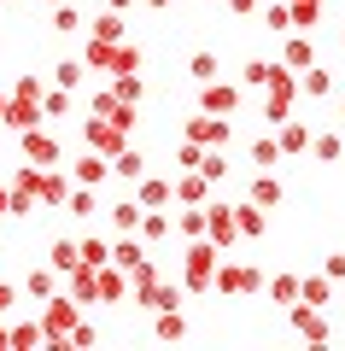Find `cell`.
Returning <instances> with one entry per match:
<instances>
[{"mask_svg": "<svg viewBox=\"0 0 345 351\" xmlns=\"http://www.w3.org/2000/svg\"><path fill=\"white\" fill-rule=\"evenodd\" d=\"M182 281H187V293H205L211 281H217V246H211V240H193V246H187Z\"/></svg>", "mask_w": 345, "mask_h": 351, "instance_id": "cell-1", "label": "cell"}, {"mask_svg": "<svg viewBox=\"0 0 345 351\" xmlns=\"http://www.w3.org/2000/svg\"><path fill=\"white\" fill-rule=\"evenodd\" d=\"M187 135H193L199 147H228V141H235V129H228V117L199 112V117H187Z\"/></svg>", "mask_w": 345, "mask_h": 351, "instance_id": "cell-2", "label": "cell"}, {"mask_svg": "<svg viewBox=\"0 0 345 351\" xmlns=\"http://www.w3.org/2000/svg\"><path fill=\"white\" fill-rule=\"evenodd\" d=\"M41 328H47V339H71L76 334V299H47Z\"/></svg>", "mask_w": 345, "mask_h": 351, "instance_id": "cell-3", "label": "cell"}, {"mask_svg": "<svg viewBox=\"0 0 345 351\" xmlns=\"http://www.w3.org/2000/svg\"><path fill=\"white\" fill-rule=\"evenodd\" d=\"M235 106H240V88H235V82H199V112L228 117Z\"/></svg>", "mask_w": 345, "mask_h": 351, "instance_id": "cell-4", "label": "cell"}, {"mask_svg": "<svg viewBox=\"0 0 345 351\" xmlns=\"http://www.w3.org/2000/svg\"><path fill=\"white\" fill-rule=\"evenodd\" d=\"M135 299H141V311H176V304H182V287H170V281H141L135 287Z\"/></svg>", "mask_w": 345, "mask_h": 351, "instance_id": "cell-5", "label": "cell"}, {"mask_svg": "<svg viewBox=\"0 0 345 351\" xmlns=\"http://www.w3.org/2000/svg\"><path fill=\"white\" fill-rule=\"evenodd\" d=\"M217 293H258V269H246V263H217Z\"/></svg>", "mask_w": 345, "mask_h": 351, "instance_id": "cell-6", "label": "cell"}, {"mask_svg": "<svg viewBox=\"0 0 345 351\" xmlns=\"http://www.w3.org/2000/svg\"><path fill=\"white\" fill-rule=\"evenodd\" d=\"M205 234L217 240V246H228V240L240 234V223H235V211H228V205H205Z\"/></svg>", "mask_w": 345, "mask_h": 351, "instance_id": "cell-7", "label": "cell"}, {"mask_svg": "<svg viewBox=\"0 0 345 351\" xmlns=\"http://www.w3.org/2000/svg\"><path fill=\"white\" fill-rule=\"evenodd\" d=\"M176 199V182H164V176H141V205L147 211H158V205Z\"/></svg>", "mask_w": 345, "mask_h": 351, "instance_id": "cell-8", "label": "cell"}, {"mask_svg": "<svg viewBox=\"0 0 345 351\" xmlns=\"http://www.w3.org/2000/svg\"><path fill=\"white\" fill-rule=\"evenodd\" d=\"M176 199H187V205H205V199H211V176H205V170H187L182 182H176Z\"/></svg>", "mask_w": 345, "mask_h": 351, "instance_id": "cell-9", "label": "cell"}, {"mask_svg": "<svg viewBox=\"0 0 345 351\" xmlns=\"http://www.w3.org/2000/svg\"><path fill=\"white\" fill-rule=\"evenodd\" d=\"M71 176L94 188V182H106V176H111V158H106V152H88V158H76V164H71Z\"/></svg>", "mask_w": 345, "mask_h": 351, "instance_id": "cell-10", "label": "cell"}, {"mask_svg": "<svg viewBox=\"0 0 345 351\" xmlns=\"http://www.w3.org/2000/svg\"><path fill=\"white\" fill-rule=\"evenodd\" d=\"M24 152H29V164H53L59 158V141L41 135V129H24Z\"/></svg>", "mask_w": 345, "mask_h": 351, "instance_id": "cell-11", "label": "cell"}, {"mask_svg": "<svg viewBox=\"0 0 345 351\" xmlns=\"http://www.w3.org/2000/svg\"><path fill=\"white\" fill-rule=\"evenodd\" d=\"M141 217H147V205H141V199H117V205H111V228H117V234L141 228Z\"/></svg>", "mask_w": 345, "mask_h": 351, "instance_id": "cell-12", "label": "cell"}, {"mask_svg": "<svg viewBox=\"0 0 345 351\" xmlns=\"http://www.w3.org/2000/svg\"><path fill=\"white\" fill-rule=\"evenodd\" d=\"M111 176H123V182H141V176H147V158H141L135 147H123L117 158H111Z\"/></svg>", "mask_w": 345, "mask_h": 351, "instance_id": "cell-13", "label": "cell"}, {"mask_svg": "<svg viewBox=\"0 0 345 351\" xmlns=\"http://www.w3.org/2000/svg\"><path fill=\"white\" fill-rule=\"evenodd\" d=\"M298 299L305 304H328L333 299V276H305L298 281Z\"/></svg>", "mask_w": 345, "mask_h": 351, "instance_id": "cell-14", "label": "cell"}, {"mask_svg": "<svg viewBox=\"0 0 345 351\" xmlns=\"http://www.w3.org/2000/svg\"><path fill=\"white\" fill-rule=\"evenodd\" d=\"M111 263H117V269H141V263H147V246H141V240H117V246H111Z\"/></svg>", "mask_w": 345, "mask_h": 351, "instance_id": "cell-15", "label": "cell"}, {"mask_svg": "<svg viewBox=\"0 0 345 351\" xmlns=\"http://www.w3.org/2000/svg\"><path fill=\"white\" fill-rule=\"evenodd\" d=\"M293 322H298V334H305V339H328V322H322L310 304H293Z\"/></svg>", "mask_w": 345, "mask_h": 351, "instance_id": "cell-16", "label": "cell"}, {"mask_svg": "<svg viewBox=\"0 0 345 351\" xmlns=\"http://www.w3.org/2000/svg\"><path fill=\"white\" fill-rule=\"evenodd\" d=\"M53 269H59V276L82 269V246H76V240H59V246H53Z\"/></svg>", "mask_w": 345, "mask_h": 351, "instance_id": "cell-17", "label": "cell"}, {"mask_svg": "<svg viewBox=\"0 0 345 351\" xmlns=\"http://www.w3.org/2000/svg\"><path fill=\"white\" fill-rule=\"evenodd\" d=\"M298 88H305L310 100H328V94H333V76H328V71H316V64H310V71L298 76Z\"/></svg>", "mask_w": 345, "mask_h": 351, "instance_id": "cell-18", "label": "cell"}, {"mask_svg": "<svg viewBox=\"0 0 345 351\" xmlns=\"http://www.w3.org/2000/svg\"><path fill=\"white\" fill-rule=\"evenodd\" d=\"M310 64H316V47H310L305 36H293L287 41V71H310Z\"/></svg>", "mask_w": 345, "mask_h": 351, "instance_id": "cell-19", "label": "cell"}, {"mask_svg": "<svg viewBox=\"0 0 345 351\" xmlns=\"http://www.w3.org/2000/svg\"><path fill=\"white\" fill-rule=\"evenodd\" d=\"M187 76H193V82H217V76H222V59H217V53H193Z\"/></svg>", "mask_w": 345, "mask_h": 351, "instance_id": "cell-20", "label": "cell"}, {"mask_svg": "<svg viewBox=\"0 0 345 351\" xmlns=\"http://www.w3.org/2000/svg\"><path fill=\"white\" fill-rule=\"evenodd\" d=\"M281 141H252V164H258V170H275V164H281Z\"/></svg>", "mask_w": 345, "mask_h": 351, "instance_id": "cell-21", "label": "cell"}, {"mask_svg": "<svg viewBox=\"0 0 345 351\" xmlns=\"http://www.w3.org/2000/svg\"><path fill=\"white\" fill-rule=\"evenodd\" d=\"M88 29H94V41H123V18H117V12H99Z\"/></svg>", "mask_w": 345, "mask_h": 351, "instance_id": "cell-22", "label": "cell"}, {"mask_svg": "<svg viewBox=\"0 0 345 351\" xmlns=\"http://www.w3.org/2000/svg\"><path fill=\"white\" fill-rule=\"evenodd\" d=\"M275 71H281V64H270V59H252L240 82H246V88H270V82H275Z\"/></svg>", "mask_w": 345, "mask_h": 351, "instance_id": "cell-23", "label": "cell"}, {"mask_svg": "<svg viewBox=\"0 0 345 351\" xmlns=\"http://www.w3.org/2000/svg\"><path fill=\"white\" fill-rule=\"evenodd\" d=\"M235 223H240V234H246V240H252V234H263V205H258V199H252V205H240V211H235Z\"/></svg>", "mask_w": 345, "mask_h": 351, "instance_id": "cell-24", "label": "cell"}, {"mask_svg": "<svg viewBox=\"0 0 345 351\" xmlns=\"http://www.w3.org/2000/svg\"><path fill=\"white\" fill-rule=\"evenodd\" d=\"M281 147H287V152H305V147H310V129L298 123V117H287V123H281Z\"/></svg>", "mask_w": 345, "mask_h": 351, "instance_id": "cell-25", "label": "cell"}, {"mask_svg": "<svg viewBox=\"0 0 345 351\" xmlns=\"http://www.w3.org/2000/svg\"><path fill=\"white\" fill-rule=\"evenodd\" d=\"M64 205H71V217H76V223L99 211V199H94V188H88V182H82V188H76V193H71V199H64Z\"/></svg>", "mask_w": 345, "mask_h": 351, "instance_id": "cell-26", "label": "cell"}, {"mask_svg": "<svg viewBox=\"0 0 345 351\" xmlns=\"http://www.w3.org/2000/svg\"><path fill=\"white\" fill-rule=\"evenodd\" d=\"M322 18V0H293V29H316Z\"/></svg>", "mask_w": 345, "mask_h": 351, "instance_id": "cell-27", "label": "cell"}, {"mask_svg": "<svg viewBox=\"0 0 345 351\" xmlns=\"http://www.w3.org/2000/svg\"><path fill=\"white\" fill-rule=\"evenodd\" d=\"M252 199H258V205H275V199H281V182H275L270 170H263L258 182H252Z\"/></svg>", "mask_w": 345, "mask_h": 351, "instance_id": "cell-28", "label": "cell"}, {"mask_svg": "<svg viewBox=\"0 0 345 351\" xmlns=\"http://www.w3.org/2000/svg\"><path fill=\"white\" fill-rule=\"evenodd\" d=\"M164 234H170V217H164V211H147V217H141V240H164Z\"/></svg>", "mask_w": 345, "mask_h": 351, "instance_id": "cell-29", "label": "cell"}, {"mask_svg": "<svg viewBox=\"0 0 345 351\" xmlns=\"http://www.w3.org/2000/svg\"><path fill=\"white\" fill-rule=\"evenodd\" d=\"M176 223H182V234H187V240H199V234H205V205H193V211H182Z\"/></svg>", "mask_w": 345, "mask_h": 351, "instance_id": "cell-30", "label": "cell"}, {"mask_svg": "<svg viewBox=\"0 0 345 351\" xmlns=\"http://www.w3.org/2000/svg\"><path fill=\"white\" fill-rule=\"evenodd\" d=\"M53 29H59V36H76V29H82V12H76V6H59V12H53Z\"/></svg>", "mask_w": 345, "mask_h": 351, "instance_id": "cell-31", "label": "cell"}, {"mask_svg": "<svg viewBox=\"0 0 345 351\" xmlns=\"http://www.w3.org/2000/svg\"><path fill=\"white\" fill-rule=\"evenodd\" d=\"M310 152H316V158H328V164H333V158H340L345 147H340V135H310Z\"/></svg>", "mask_w": 345, "mask_h": 351, "instance_id": "cell-32", "label": "cell"}, {"mask_svg": "<svg viewBox=\"0 0 345 351\" xmlns=\"http://www.w3.org/2000/svg\"><path fill=\"white\" fill-rule=\"evenodd\" d=\"M24 287H29V299H53V276H47V269H29Z\"/></svg>", "mask_w": 345, "mask_h": 351, "instance_id": "cell-33", "label": "cell"}, {"mask_svg": "<svg viewBox=\"0 0 345 351\" xmlns=\"http://www.w3.org/2000/svg\"><path fill=\"white\" fill-rule=\"evenodd\" d=\"M53 71H59V88H76V82H82V59H59Z\"/></svg>", "mask_w": 345, "mask_h": 351, "instance_id": "cell-34", "label": "cell"}, {"mask_svg": "<svg viewBox=\"0 0 345 351\" xmlns=\"http://www.w3.org/2000/svg\"><path fill=\"white\" fill-rule=\"evenodd\" d=\"M82 263H94V269L111 263V246H106V240H82Z\"/></svg>", "mask_w": 345, "mask_h": 351, "instance_id": "cell-35", "label": "cell"}, {"mask_svg": "<svg viewBox=\"0 0 345 351\" xmlns=\"http://www.w3.org/2000/svg\"><path fill=\"white\" fill-rule=\"evenodd\" d=\"M41 334H47V328H41V322H18V328H12V346H36Z\"/></svg>", "mask_w": 345, "mask_h": 351, "instance_id": "cell-36", "label": "cell"}, {"mask_svg": "<svg viewBox=\"0 0 345 351\" xmlns=\"http://www.w3.org/2000/svg\"><path fill=\"white\" fill-rule=\"evenodd\" d=\"M263 24H270V29H293V6H270Z\"/></svg>", "mask_w": 345, "mask_h": 351, "instance_id": "cell-37", "label": "cell"}, {"mask_svg": "<svg viewBox=\"0 0 345 351\" xmlns=\"http://www.w3.org/2000/svg\"><path fill=\"white\" fill-rule=\"evenodd\" d=\"M270 293H275L281 304H293V299H298V281H293V276H275V287H270Z\"/></svg>", "mask_w": 345, "mask_h": 351, "instance_id": "cell-38", "label": "cell"}, {"mask_svg": "<svg viewBox=\"0 0 345 351\" xmlns=\"http://www.w3.org/2000/svg\"><path fill=\"white\" fill-rule=\"evenodd\" d=\"M12 304H18V287H12V281H0V316L12 311Z\"/></svg>", "mask_w": 345, "mask_h": 351, "instance_id": "cell-39", "label": "cell"}, {"mask_svg": "<svg viewBox=\"0 0 345 351\" xmlns=\"http://www.w3.org/2000/svg\"><path fill=\"white\" fill-rule=\"evenodd\" d=\"M0 217H12V193L6 188H0Z\"/></svg>", "mask_w": 345, "mask_h": 351, "instance_id": "cell-40", "label": "cell"}, {"mask_svg": "<svg viewBox=\"0 0 345 351\" xmlns=\"http://www.w3.org/2000/svg\"><path fill=\"white\" fill-rule=\"evenodd\" d=\"M228 6H235V12H252V6H258V0H228Z\"/></svg>", "mask_w": 345, "mask_h": 351, "instance_id": "cell-41", "label": "cell"}, {"mask_svg": "<svg viewBox=\"0 0 345 351\" xmlns=\"http://www.w3.org/2000/svg\"><path fill=\"white\" fill-rule=\"evenodd\" d=\"M106 6H111V12H123V6H135V0H106Z\"/></svg>", "mask_w": 345, "mask_h": 351, "instance_id": "cell-42", "label": "cell"}, {"mask_svg": "<svg viewBox=\"0 0 345 351\" xmlns=\"http://www.w3.org/2000/svg\"><path fill=\"white\" fill-rule=\"evenodd\" d=\"M147 6H152V12H164V6H170V0H147Z\"/></svg>", "mask_w": 345, "mask_h": 351, "instance_id": "cell-43", "label": "cell"}, {"mask_svg": "<svg viewBox=\"0 0 345 351\" xmlns=\"http://www.w3.org/2000/svg\"><path fill=\"white\" fill-rule=\"evenodd\" d=\"M6 106H12V100H0V123H6Z\"/></svg>", "mask_w": 345, "mask_h": 351, "instance_id": "cell-44", "label": "cell"}, {"mask_svg": "<svg viewBox=\"0 0 345 351\" xmlns=\"http://www.w3.org/2000/svg\"><path fill=\"white\" fill-rule=\"evenodd\" d=\"M47 6H64V0H47Z\"/></svg>", "mask_w": 345, "mask_h": 351, "instance_id": "cell-45", "label": "cell"}, {"mask_svg": "<svg viewBox=\"0 0 345 351\" xmlns=\"http://www.w3.org/2000/svg\"><path fill=\"white\" fill-rule=\"evenodd\" d=\"M340 117H345V100H340Z\"/></svg>", "mask_w": 345, "mask_h": 351, "instance_id": "cell-46", "label": "cell"}, {"mask_svg": "<svg viewBox=\"0 0 345 351\" xmlns=\"http://www.w3.org/2000/svg\"><path fill=\"white\" fill-rule=\"evenodd\" d=\"M340 41H345V36H340Z\"/></svg>", "mask_w": 345, "mask_h": 351, "instance_id": "cell-47", "label": "cell"}]
</instances>
